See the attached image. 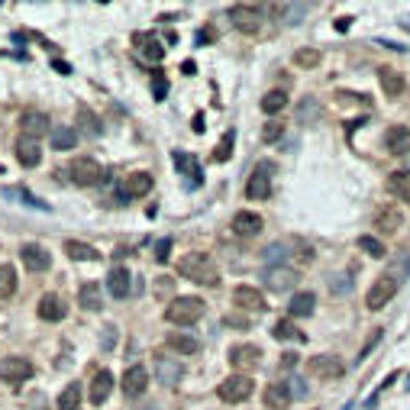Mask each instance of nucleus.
I'll use <instances>...</instances> for the list:
<instances>
[{"mask_svg":"<svg viewBox=\"0 0 410 410\" xmlns=\"http://www.w3.org/2000/svg\"><path fill=\"white\" fill-rule=\"evenodd\" d=\"M178 272H181V278H188V281H194V284H204V288H217V284H220V272H217V265L207 259V252L181 255Z\"/></svg>","mask_w":410,"mask_h":410,"instance_id":"obj_1","label":"nucleus"},{"mask_svg":"<svg viewBox=\"0 0 410 410\" xmlns=\"http://www.w3.org/2000/svg\"><path fill=\"white\" fill-rule=\"evenodd\" d=\"M204 316V301L200 297H175L165 310V320L175 326H194Z\"/></svg>","mask_w":410,"mask_h":410,"instance_id":"obj_2","label":"nucleus"},{"mask_svg":"<svg viewBox=\"0 0 410 410\" xmlns=\"http://www.w3.org/2000/svg\"><path fill=\"white\" fill-rule=\"evenodd\" d=\"M255 391V381L249 375H230L226 381H220V388H217V398L226 400V404H242V400H249Z\"/></svg>","mask_w":410,"mask_h":410,"instance_id":"obj_3","label":"nucleus"},{"mask_svg":"<svg viewBox=\"0 0 410 410\" xmlns=\"http://www.w3.org/2000/svg\"><path fill=\"white\" fill-rule=\"evenodd\" d=\"M32 378V362L23 356H7L0 358V381L3 385H13V388H20L23 381Z\"/></svg>","mask_w":410,"mask_h":410,"instance_id":"obj_4","label":"nucleus"},{"mask_svg":"<svg viewBox=\"0 0 410 410\" xmlns=\"http://www.w3.org/2000/svg\"><path fill=\"white\" fill-rule=\"evenodd\" d=\"M230 20H233V26L239 32H246V36H255V32L262 30V10H259L255 3H233Z\"/></svg>","mask_w":410,"mask_h":410,"instance_id":"obj_5","label":"nucleus"},{"mask_svg":"<svg viewBox=\"0 0 410 410\" xmlns=\"http://www.w3.org/2000/svg\"><path fill=\"white\" fill-rule=\"evenodd\" d=\"M68 175H72L74 184H81V188H91V184H100L104 181V169H100V162H94V158H74L72 165H68Z\"/></svg>","mask_w":410,"mask_h":410,"instance_id":"obj_6","label":"nucleus"},{"mask_svg":"<svg viewBox=\"0 0 410 410\" xmlns=\"http://www.w3.org/2000/svg\"><path fill=\"white\" fill-rule=\"evenodd\" d=\"M307 371L314 375V378H323V381H336L346 375V365L339 362L333 352H320V356H314L310 362H307Z\"/></svg>","mask_w":410,"mask_h":410,"instance_id":"obj_7","label":"nucleus"},{"mask_svg":"<svg viewBox=\"0 0 410 410\" xmlns=\"http://www.w3.org/2000/svg\"><path fill=\"white\" fill-rule=\"evenodd\" d=\"M259 362H262V349L252 346V343H242V346L230 349V365H233L236 375H249V371H255Z\"/></svg>","mask_w":410,"mask_h":410,"instance_id":"obj_8","label":"nucleus"},{"mask_svg":"<svg viewBox=\"0 0 410 410\" xmlns=\"http://www.w3.org/2000/svg\"><path fill=\"white\" fill-rule=\"evenodd\" d=\"M394 294H398V278H394V274H381V278H375V284L368 288V294H365L368 310H381Z\"/></svg>","mask_w":410,"mask_h":410,"instance_id":"obj_9","label":"nucleus"},{"mask_svg":"<svg viewBox=\"0 0 410 410\" xmlns=\"http://www.w3.org/2000/svg\"><path fill=\"white\" fill-rule=\"evenodd\" d=\"M268 171H274L272 162H262V165L252 171V178L246 184V197L249 200H265L272 194V178H268Z\"/></svg>","mask_w":410,"mask_h":410,"instance_id":"obj_10","label":"nucleus"},{"mask_svg":"<svg viewBox=\"0 0 410 410\" xmlns=\"http://www.w3.org/2000/svg\"><path fill=\"white\" fill-rule=\"evenodd\" d=\"M171 158H175V169L184 175V184H188L191 191L200 188V181H204V171H200V162H197V158L191 155V152H175Z\"/></svg>","mask_w":410,"mask_h":410,"instance_id":"obj_11","label":"nucleus"},{"mask_svg":"<svg viewBox=\"0 0 410 410\" xmlns=\"http://www.w3.org/2000/svg\"><path fill=\"white\" fill-rule=\"evenodd\" d=\"M20 255H23V265H26L30 272H49V268H52V255L45 252L39 242H26L20 249Z\"/></svg>","mask_w":410,"mask_h":410,"instance_id":"obj_12","label":"nucleus"},{"mask_svg":"<svg viewBox=\"0 0 410 410\" xmlns=\"http://www.w3.org/2000/svg\"><path fill=\"white\" fill-rule=\"evenodd\" d=\"M123 394L127 398H139V394H146V388H149V371L142 365H129L127 371H123Z\"/></svg>","mask_w":410,"mask_h":410,"instance_id":"obj_13","label":"nucleus"},{"mask_svg":"<svg viewBox=\"0 0 410 410\" xmlns=\"http://www.w3.org/2000/svg\"><path fill=\"white\" fill-rule=\"evenodd\" d=\"M152 191V175L149 171H133L120 184V197H146Z\"/></svg>","mask_w":410,"mask_h":410,"instance_id":"obj_14","label":"nucleus"},{"mask_svg":"<svg viewBox=\"0 0 410 410\" xmlns=\"http://www.w3.org/2000/svg\"><path fill=\"white\" fill-rule=\"evenodd\" d=\"M233 233L236 236H242V239H252V236H259L262 233V217L252 211H239L233 213Z\"/></svg>","mask_w":410,"mask_h":410,"instance_id":"obj_15","label":"nucleus"},{"mask_svg":"<svg viewBox=\"0 0 410 410\" xmlns=\"http://www.w3.org/2000/svg\"><path fill=\"white\" fill-rule=\"evenodd\" d=\"M20 133L26 139H39L49 133V116L39 114V110H26V114L20 116Z\"/></svg>","mask_w":410,"mask_h":410,"instance_id":"obj_16","label":"nucleus"},{"mask_svg":"<svg viewBox=\"0 0 410 410\" xmlns=\"http://www.w3.org/2000/svg\"><path fill=\"white\" fill-rule=\"evenodd\" d=\"M265 284H268V288H272V291H278V294H284V291H294V284H297V272L294 268H268V272H265Z\"/></svg>","mask_w":410,"mask_h":410,"instance_id":"obj_17","label":"nucleus"},{"mask_svg":"<svg viewBox=\"0 0 410 410\" xmlns=\"http://www.w3.org/2000/svg\"><path fill=\"white\" fill-rule=\"evenodd\" d=\"M13 149H17V158H20L23 169H36V165L43 162V149H39V139H26V136H20Z\"/></svg>","mask_w":410,"mask_h":410,"instance_id":"obj_18","label":"nucleus"},{"mask_svg":"<svg viewBox=\"0 0 410 410\" xmlns=\"http://www.w3.org/2000/svg\"><path fill=\"white\" fill-rule=\"evenodd\" d=\"M262 400H265V407L284 410L291 404V385H288V381H272V385L262 391Z\"/></svg>","mask_w":410,"mask_h":410,"instance_id":"obj_19","label":"nucleus"},{"mask_svg":"<svg viewBox=\"0 0 410 410\" xmlns=\"http://www.w3.org/2000/svg\"><path fill=\"white\" fill-rule=\"evenodd\" d=\"M36 310H39V320H49V323H58L68 314V307H65V301L58 294H43Z\"/></svg>","mask_w":410,"mask_h":410,"instance_id":"obj_20","label":"nucleus"},{"mask_svg":"<svg viewBox=\"0 0 410 410\" xmlns=\"http://www.w3.org/2000/svg\"><path fill=\"white\" fill-rule=\"evenodd\" d=\"M233 304L242 307V310H265V297L259 294V288H249V284H239L236 291H233Z\"/></svg>","mask_w":410,"mask_h":410,"instance_id":"obj_21","label":"nucleus"},{"mask_svg":"<svg viewBox=\"0 0 410 410\" xmlns=\"http://www.w3.org/2000/svg\"><path fill=\"white\" fill-rule=\"evenodd\" d=\"M155 375H158V381H165V385H178L181 375H184V368H181V362H175V358H169V356H155Z\"/></svg>","mask_w":410,"mask_h":410,"instance_id":"obj_22","label":"nucleus"},{"mask_svg":"<svg viewBox=\"0 0 410 410\" xmlns=\"http://www.w3.org/2000/svg\"><path fill=\"white\" fill-rule=\"evenodd\" d=\"M385 146H388V152H394V155H407L410 152V127H391L388 133H385Z\"/></svg>","mask_w":410,"mask_h":410,"instance_id":"obj_23","label":"nucleus"},{"mask_svg":"<svg viewBox=\"0 0 410 410\" xmlns=\"http://www.w3.org/2000/svg\"><path fill=\"white\" fill-rule=\"evenodd\" d=\"M169 349H175V352H181V356H197L200 352V339L197 336H191V333H184V330H175V333H169Z\"/></svg>","mask_w":410,"mask_h":410,"instance_id":"obj_24","label":"nucleus"},{"mask_svg":"<svg viewBox=\"0 0 410 410\" xmlns=\"http://www.w3.org/2000/svg\"><path fill=\"white\" fill-rule=\"evenodd\" d=\"M129 288H133V278H129L127 268H114V272L107 274V291H110L116 301L129 297Z\"/></svg>","mask_w":410,"mask_h":410,"instance_id":"obj_25","label":"nucleus"},{"mask_svg":"<svg viewBox=\"0 0 410 410\" xmlns=\"http://www.w3.org/2000/svg\"><path fill=\"white\" fill-rule=\"evenodd\" d=\"M110 391H114V375L107 368H100L94 375V381H91V404H104L110 398Z\"/></svg>","mask_w":410,"mask_h":410,"instance_id":"obj_26","label":"nucleus"},{"mask_svg":"<svg viewBox=\"0 0 410 410\" xmlns=\"http://www.w3.org/2000/svg\"><path fill=\"white\" fill-rule=\"evenodd\" d=\"M378 81H381V91H385L388 97H400V94H404V87H407L404 74L394 72V68H381V72H378Z\"/></svg>","mask_w":410,"mask_h":410,"instance_id":"obj_27","label":"nucleus"},{"mask_svg":"<svg viewBox=\"0 0 410 410\" xmlns=\"http://www.w3.org/2000/svg\"><path fill=\"white\" fill-rule=\"evenodd\" d=\"M133 43H136L139 49H142V55L152 58V62H162V58H165V45H158V39L152 36V32H136Z\"/></svg>","mask_w":410,"mask_h":410,"instance_id":"obj_28","label":"nucleus"},{"mask_svg":"<svg viewBox=\"0 0 410 410\" xmlns=\"http://www.w3.org/2000/svg\"><path fill=\"white\" fill-rule=\"evenodd\" d=\"M65 252H68V259H74V262H97V259H100V252H97L94 246H87V242H78V239H68V242H65Z\"/></svg>","mask_w":410,"mask_h":410,"instance_id":"obj_29","label":"nucleus"},{"mask_svg":"<svg viewBox=\"0 0 410 410\" xmlns=\"http://www.w3.org/2000/svg\"><path fill=\"white\" fill-rule=\"evenodd\" d=\"M314 304H316V297L310 294V291H301V294L291 297L288 314H291V316H310V314H314Z\"/></svg>","mask_w":410,"mask_h":410,"instance_id":"obj_30","label":"nucleus"},{"mask_svg":"<svg viewBox=\"0 0 410 410\" xmlns=\"http://www.w3.org/2000/svg\"><path fill=\"white\" fill-rule=\"evenodd\" d=\"M78 301H81V307L85 310H100V284H81V291H78Z\"/></svg>","mask_w":410,"mask_h":410,"instance_id":"obj_31","label":"nucleus"},{"mask_svg":"<svg viewBox=\"0 0 410 410\" xmlns=\"http://www.w3.org/2000/svg\"><path fill=\"white\" fill-rule=\"evenodd\" d=\"M375 226H378V233H398V226H400V213H398V207H385V211L375 217Z\"/></svg>","mask_w":410,"mask_h":410,"instance_id":"obj_32","label":"nucleus"},{"mask_svg":"<svg viewBox=\"0 0 410 410\" xmlns=\"http://www.w3.org/2000/svg\"><path fill=\"white\" fill-rule=\"evenodd\" d=\"M272 336L274 339H291V343H304V333H301V330H297L294 323H291V320H278V323L272 326Z\"/></svg>","mask_w":410,"mask_h":410,"instance_id":"obj_33","label":"nucleus"},{"mask_svg":"<svg viewBox=\"0 0 410 410\" xmlns=\"http://www.w3.org/2000/svg\"><path fill=\"white\" fill-rule=\"evenodd\" d=\"M388 191L410 204V175L407 171H394V175H388Z\"/></svg>","mask_w":410,"mask_h":410,"instance_id":"obj_34","label":"nucleus"},{"mask_svg":"<svg viewBox=\"0 0 410 410\" xmlns=\"http://www.w3.org/2000/svg\"><path fill=\"white\" fill-rule=\"evenodd\" d=\"M78 404H81V385L72 381V385L58 394V410H78Z\"/></svg>","mask_w":410,"mask_h":410,"instance_id":"obj_35","label":"nucleus"},{"mask_svg":"<svg viewBox=\"0 0 410 410\" xmlns=\"http://www.w3.org/2000/svg\"><path fill=\"white\" fill-rule=\"evenodd\" d=\"M74 142H78V133H74L72 127H58V129H52V149L65 152V149H74Z\"/></svg>","mask_w":410,"mask_h":410,"instance_id":"obj_36","label":"nucleus"},{"mask_svg":"<svg viewBox=\"0 0 410 410\" xmlns=\"http://www.w3.org/2000/svg\"><path fill=\"white\" fill-rule=\"evenodd\" d=\"M78 123H81V129H85L87 136H100V120H97V114H91L85 104L78 107Z\"/></svg>","mask_w":410,"mask_h":410,"instance_id":"obj_37","label":"nucleus"},{"mask_svg":"<svg viewBox=\"0 0 410 410\" xmlns=\"http://www.w3.org/2000/svg\"><path fill=\"white\" fill-rule=\"evenodd\" d=\"M13 291H17V272L13 265H0V301L13 297Z\"/></svg>","mask_w":410,"mask_h":410,"instance_id":"obj_38","label":"nucleus"},{"mask_svg":"<svg viewBox=\"0 0 410 410\" xmlns=\"http://www.w3.org/2000/svg\"><path fill=\"white\" fill-rule=\"evenodd\" d=\"M284 104H288V94H284V91H268V94L262 97V114L274 116L278 110H284Z\"/></svg>","mask_w":410,"mask_h":410,"instance_id":"obj_39","label":"nucleus"},{"mask_svg":"<svg viewBox=\"0 0 410 410\" xmlns=\"http://www.w3.org/2000/svg\"><path fill=\"white\" fill-rule=\"evenodd\" d=\"M320 114H323V107H320L316 97H307L304 104L297 107V120H301V123H307V120H320Z\"/></svg>","mask_w":410,"mask_h":410,"instance_id":"obj_40","label":"nucleus"},{"mask_svg":"<svg viewBox=\"0 0 410 410\" xmlns=\"http://www.w3.org/2000/svg\"><path fill=\"white\" fill-rule=\"evenodd\" d=\"M358 249L368 252L371 259H385V252H388V249H385V242L375 239V236H362V239H358Z\"/></svg>","mask_w":410,"mask_h":410,"instance_id":"obj_41","label":"nucleus"},{"mask_svg":"<svg viewBox=\"0 0 410 410\" xmlns=\"http://www.w3.org/2000/svg\"><path fill=\"white\" fill-rule=\"evenodd\" d=\"M233 142H236V136H233V129L230 133H223V139L217 142V149H213V162H226V158L233 155Z\"/></svg>","mask_w":410,"mask_h":410,"instance_id":"obj_42","label":"nucleus"},{"mask_svg":"<svg viewBox=\"0 0 410 410\" xmlns=\"http://www.w3.org/2000/svg\"><path fill=\"white\" fill-rule=\"evenodd\" d=\"M7 197H20L23 204H30V207H39V211H49V204L39 197H32L26 188H7Z\"/></svg>","mask_w":410,"mask_h":410,"instance_id":"obj_43","label":"nucleus"},{"mask_svg":"<svg viewBox=\"0 0 410 410\" xmlns=\"http://www.w3.org/2000/svg\"><path fill=\"white\" fill-rule=\"evenodd\" d=\"M294 65L297 68H316V65H320V52H316V49H297Z\"/></svg>","mask_w":410,"mask_h":410,"instance_id":"obj_44","label":"nucleus"},{"mask_svg":"<svg viewBox=\"0 0 410 410\" xmlns=\"http://www.w3.org/2000/svg\"><path fill=\"white\" fill-rule=\"evenodd\" d=\"M284 136V123H265L262 127V142H278V139Z\"/></svg>","mask_w":410,"mask_h":410,"instance_id":"obj_45","label":"nucleus"},{"mask_svg":"<svg viewBox=\"0 0 410 410\" xmlns=\"http://www.w3.org/2000/svg\"><path fill=\"white\" fill-rule=\"evenodd\" d=\"M152 94H155V100H165V94H169V78L162 72L152 74Z\"/></svg>","mask_w":410,"mask_h":410,"instance_id":"obj_46","label":"nucleus"},{"mask_svg":"<svg viewBox=\"0 0 410 410\" xmlns=\"http://www.w3.org/2000/svg\"><path fill=\"white\" fill-rule=\"evenodd\" d=\"M171 259V236H165V239H158L155 242V262H169Z\"/></svg>","mask_w":410,"mask_h":410,"instance_id":"obj_47","label":"nucleus"},{"mask_svg":"<svg viewBox=\"0 0 410 410\" xmlns=\"http://www.w3.org/2000/svg\"><path fill=\"white\" fill-rule=\"evenodd\" d=\"M349 288H352V281H349L346 274H333V278H330V291H333V294H336V291L339 294H346Z\"/></svg>","mask_w":410,"mask_h":410,"instance_id":"obj_48","label":"nucleus"},{"mask_svg":"<svg viewBox=\"0 0 410 410\" xmlns=\"http://www.w3.org/2000/svg\"><path fill=\"white\" fill-rule=\"evenodd\" d=\"M284 255H288V249H284L281 242H274V246H268V249H265V262H281Z\"/></svg>","mask_w":410,"mask_h":410,"instance_id":"obj_49","label":"nucleus"},{"mask_svg":"<svg viewBox=\"0 0 410 410\" xmlns=\"http://www.w3.org/2000/svg\"><path fill=\"white\" fill-rule=\"evenodd\" d=\"M378 343H381V330H371V336H368V343L362 346V352H358V362H362V358H368V352H371V349L378 346Z\"/></svg>","mask_w":410,"mask_h":410,"instance_id":"obj_50","label":"nucleus"},{"mask_svg":"<svg viewBox=\"0 0 410 410\" xmlns=\"http://www.w3.org/2000/svg\"><path fill=\"white\" fill-rule=\"evenodd\" d=\"M226 326H236V330H249V320L246 316H239V314H230L226 320H223Z\"/></svg>","mask_w":410,"mask_h":410,"instance_id":"obj_51","label":"nucleus"},{"mask_svg":"<svg viewBox=\"0 0 410 410\" xmlns=\"http://www.w3.org/2000/svg\"><path fill=\"white\" fill-rule=\"evenodd\" d=\"M213 39H217V32H213L211 26H207V30H200V32H197V45H207V43H213Z\"/></svg>","mask_w":410,"mask_h":410,"instance_id":"obj_52","label":"nucleus"},{"mask_svg":"<svg viewBox=\"0 0 410 410\" xmlns=\"http://www.w3.org/2000/svg\"><path fill=\"white\" fill-rule=\"evenodd\" d=\"M297 365V356H294V352H284V356H281V368H294Z\"/></svg>","mask_w":410,"mask_h":410,"instance_id":"obj_53","label":"nucleus"},{"mask_svg":"<svg viewBox=\"0 0 410 410\" xmlns=\"http://www.w3.org/2000/svg\"><path fill=\"white\" fill-rule=\"evenodd\" d=\"M349 26H352V17H339V20H336V30L339 32H346Z\"/></svg>","mask_w":410,"mask_h":410,"instance_id":"obj_54","label":"nucleus"},{"mask_svg":"<svg viewBox=\"0 0 410 410\" xmlns=\"http://www.w3.org/2000/svg\"><path fill=\"white\" fill-rule=\"evenodd\" d=\"M55 72H58V74H72V65H68V62H55Z\"/></svg>","mask_w":410,"mask_h":410,"instance_id":"obj_55","label":"nucleus"},{"mask_svg":"<svg viewBox=\"0 0 410 410\" xmlns=\"http://www.w3.org/2000/svg\"><path fill=\"white\" fill-rule=\"evenodd\" d=\"M194 72H197V65H194V62H184V65H181V74H194Z\"/></svg>","mask_w":410,"mask_h":410,"instance_id":"obj_56","label":"nucleus"},{"mask_svg":"<svg viewBox=\"0 0 410 410\" xmlns=\"http://www.w3.org/2000/svg\"><path fill=\"white\" fill-rule=\"evenodd\" d=\"M194 133H204V116H194Z\"/></svg>","mask_w":410,"mask_h":410,"instance_id":"obj_57","label":"nucleus"}]
</instances>
